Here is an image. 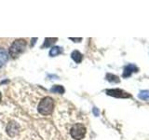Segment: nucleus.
I'll return each instance as SVG.
<instances>
[{"label":"nucleus","instance_id":"nucleus-7","mask_svg":"<svg viewBox=\"0 0 149 140\" xmlns=\"http://www.w3.org/2000/svg\"><path fill=\"white\" fill-rule=\"evenodd\" d=\"M18 130H19V127L16 123H9L7 127V132L8 133V134L10 135V136H14V135L18 133Z\"/></svg>","mask_w":149,"mask_h":140},{"label":"nucleus","instance_id":"nucleus-13","mask_svg":"<svg viewBox=\"0 0 149 140\" xmlns=\"http://www.w3.org/2000/svg\"><path fill=\"white\" fill-rule=\"evenodd\" d=\"M139 98L142 100H147L149 99V91L148 90H143L139 93Z\"/></svg>","mask_w":149,"mask_h":140},{"label":"nucleus","instance_id":"nucleus-12","mask_svg":"<svg viewBox=\"0 0 149 140\" xmlns=\"http://www.w3.org/2000/svg\"><path fill=\"white\" fill-rule=\"evenodd\" d=\"M55 41H57V38L56 37H53V38H49V37H47L45 38V42H44V45L41 47V48H48L50 45H52Z\"/></svg>","mask_w":149,"mask_h":140},{"label":"nucleus","instance_id":"nucleus-11","mask_svg":"<svg viewBox=\"0 0 149 140\" xmlns=\"http://www.w3.org/2000/svg\"><path fill=\"white\" fill-rule=\"evenodd\" d=\"M50 92L53 93H60V94H63V93H64V88L61 85H54L50 89Z\"/></svg>","mask_w":149,"mask_h":140},{"label":"nucleus","instance_id":"nucleus-1","mask_svg":"<svg viewBox=\"0 0 149 140\" xmlns=\"http://www.w3.org/2000/svg\"><path fill=\"white\" fill-rule=\"evenodd\" d=\"M26 46H27V42L25 41V39L22 38L16 39L11 44L10 48L8 50V56H10L13 59L18 58L25 50Z\"/></svg>","mask_w":149,"mask_h":140},{"label":"nucleus","instance_id":"nucleus-15","mask_svg":"<svg viewBox=\"0 0 149 140\" xmlns=\"http://www.w3.org/2000/svg\"><path fill=\"white\" fill-rule=\"evenodd\" d=\"M93 113L95 114V116H98L99 115V110H98L96 107H94V108H93Z\"/></svg>","mask_w":149,"mask_h":140},{"label":"nucleus","instance_id":"nucleus-14","mask_svg":"<svg viewBox=\"0 0 149 140\" xmlns=\"http://www.w3.org/2000/svg\"><path fill=\"white\" fill-rule=\"evenodd\" d=\"M69 39H71V40H74V42H80L82 40V38H74V37H70Z\"/></svg>","mask_w":149,"mask_h":140},{"label":"nucleus","instance_id":"nucleus-10","mask_svg":"<svg viewBox=\"0 0 149 140\" xmlns=\"http://www.w3.org/2000/svg\"><path fill=\"white\" fill-rule=\"evenodd\" d=\"M106 79L111 83H118L120 81V79L118 76L113 74H107L106 75Z\"/></svg>","mask_w":149,"mask_h":140},{"label":"nucleus","instance_id":"nucleus-9","mask_svg":"<svg viewBox=\"0 0 149 140\" xmlns=\"http://www.w3.org/2000/svg\"><path fill=\"white\" fill-rule=\"evenodd\" d=\"M60 53H62V48H61V47H58V46L52 47V48H51L50 50H49V56H51V57L57 56Z\"/></svg>","mask_w":149,"mask_h":140},{"label":"nucleus","instance_id":"nucleus-5","mask_svg":"<svg viewBox=\"0 0 149 140\" xmlns=\"http://www.w3.org/2000/svg\"><path fill=\"white\" fill-rule=\"evenodd\" d=\"M139 71L138 67L136 66V65H134L132 64H128L127 66H125L124 68V71H123V74H122V77L123 78H129L130 77L133 73H136Z\"/></svg>","mask_w":149,"mask_h":140},{"label":"nucleus","instance_id":"nucleus-3","mask_svg":"<svg viewBox=\"0 0 149 140\" xmlns=\"http://www.w3.org/2000/svg\"><path fill=\"white\" fill-rule=\"evenodd\" d=\"M87 133V129L82 123H76L72 126L71 130H70V134H71L72 138L74 140H81L85 137Z\"/></svg>","mask_w":149,"mask_h":140},{"label":"nucleus","instance_id":"nucleus-16","mask_svg":"<svg viewBox=\"0 0 149 140\" xmlns=\"http://www.w3.org/2000/svg\"><path fill=\"white\" fill-rule=\"evenodd\" d=\"M1 98H2V95H1V92H0V101H1Z\"/></svg>","mask_w":149,"mask_h":140},{"label":"nucleus","instance_id":"nucleus-6","mask_svg":"<svg viewBox=\"0 0 149 140\" xmlns=\"http://www.w3.org/2000/svg\"><path fill=\"white\" fill-rule=\"evenodd\" d=\"M8 53L4 48H0V67L8 62Z\"/></svg>","mask_w":149,"mask_h":140},{"label":"nucleus","instance_id":"nucleus-8","mask_svg":"<svg viewBox=\"0 0 149 140\" xmlns=\"http://www.w3.org/2000/svg\"><path fill=\"white\" fill-rule=\"evenodd\" d=\"M71 58L76 62L77 64H79L83 59V55L79 52L78 50H74L73 52L71 53Z\"/></svg>","mask_w":149,"mask_h":140},{"label":"nucleus","instance_id":"nucleus-4","mask_svg":"<svg viewBox=\"0 0 149 140\" xmlns=\"http://www.w3.org/2000/svg\"><path fill=\"white\" fill-rule=\"evenodd\" d=\"M106 93L110 96H113L116 98H130L132 95L129 92H125L120 89H110V90H106Z\"/></svg>","mask_w":149,"mask_h":140},{"label":"nucleus","instance_id":"nucleus-2","mask_svg":"<svg viewBox=\"0 0 149 140\" xmlns=\"http://www.w3.org/2000/svg\"><path fill=\"white\" fill-rule=\"evenodd\" d=\"M54 108V101L51 97L46 96L40 101L37 106V110H38L39 114L42 116H49L52 113Z\"/></svg>","mask_w":149,"mask_h":140}]
</instances>
